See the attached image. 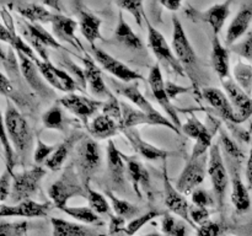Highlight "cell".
<instances>
[{"label":"cell","mask_w":252,"mask_h":236,"mask_svg":"<svg viewBox=\"0 0 252 236\" xmlns=\"http://www.w3.org/2000/svg\"><path fill=\"white\" fill-rule=\"evenodd\" d=\"M48 196L53 206L61 210L68 206L69 199H71L73 197L86 198L88 188L84 186L73 162H69L64 167L62 176L52 183L48 189Z\"/></svg>","instance_id":"1"},{"label":"cell","mask_w":252,"mask_h":236,"mask_svg":"<svg viewBox=\"0 0 252 236\" xmlns=\"http://www.w3.org/2000/svg\"><path fill=\"white\" fill-rule=\"evenodd\" d=\"M4 129L10 142L14 145L17 155L25 159L32 148V132L26 118L17 110L14 102L7 100L4 115Z\"/></svg>","instance_id":"2"},{"label":"cell","mask_w":252,"mask_h":236,"mask_svg":"<svg viewBox=\"0 0 252 236\" xmlns=\"http://www.w3.org/2000/svg\"><path fill=\"white\" fill-rule=\"evenodd\" d=\"M86 188L90 187V179L101 165V150L93 138L84 137L74 148L71 161Z\"/></svg>","instance_id":"3"},{"label":"cell","mask_w":252,"mask_h":236,"mask_svg":"<svg viewBox=\"0 0 252 236\" xmlns=\"http://www.w3.org/2000/svg\"><path fill=\"white\" fill-rule=\"evenodd\" d=\"M47 170L42 166H33L29 170L12 175V188L10 202L12 204L31 199L37 193L41 181L46 176Z\"/></svg>","instance_id":"4"},{"label":"cell","mask_w":252,"mask_h":236,"mask_svg":"<svg viewBox=\"0 0 252 236\" xmlns=\"http://www.w3.org/2000/svg\"><path fill=\"white\" fill-rule=\"evenodd\" d=\"M208 155V175L211 177L217 206H218L219 209H221L224 206L226 189H228L229 174L225 167V164H224L220 145L214 143L211 149H209Z\"/></svg>","instance_id":"5"},{"label":"cell","mask_w":252,"mask_h":236,"mask_svg":"<svg viewBox=\"0 0 252 236\" xmlns=\"http://www.w3.org/2000/svg\"><path fill=\"white\" fill-rule=\"evenodd\" d=\"M148 26V44L153 51L154 56L159 60V64H162L166 69H169L171 73L176 74L179 76H186V71L182 68L181 63L175 56L172 47L169 46L165 37L162 36L159 30L155 29L152 24L147 20Z\"/></svg>","instance_id":"6"},{"label":"cell","mask_w":252,"mask_h":236,"mask_svg":"<svg viewBox=\"0 0 252 236\" xmlns=\"http://www.w3.org/2000/svg\"><path fill=\"white\" fill-rule=\"evenodd\" d=\"M172 24H174V31H172V51L175 56L181 63L182 68L187 73V75L194 80L193 74L197 73V54L194 52L193 47L191 46L185 32L184 26L181 21L176 16L172 17Z\"/></svg>","instance_id":"7"},{"label":"cell","mask_w":252,"mask_h":236,"mask_svg":"<svg viewBox=\"0 0 252 236\" xmlns=\"http://www.w3.org/2000/svg\"><path fill=\"white\" fill-rule=\"evenodd\" d=\"M20 27H21V33L24 36L25 41L32 47L37 56L44 61H49L48 53H47V47L54 49H62L61 43L56 39V37L49 33L47 30L42 27L41 24H31L26 20H20Z\"/></svg>","instance_id":"8"},{"label":"cell","mask_w":252,"mask_h":236,"mask_svg":"<svg viewBox=\"0 0 252 236\" xmlns=\"http://www.w3.org/2000/svg\"><path fill=\"white\" fill-rule=\"evenodd\" d=\"M89 53L93 56V58L95 59L96 63H97L103 70L110 73L113 78L122 81V83L130 84L143 79V76L140 75L139 73H137L135 70L130 69L129 66L126 65L125 63H122V61L118 60V59H116L115 57L108 54L107 52H105L103 49L96 47L95 44H91L90 48H89Z\"/></svg>","instance_id":"9"},{"label":"cell","mask_w":252,"mask_h":236,"mask_svg":"<svg viewBox=\"0 0 252 236\" xmlns=\"http://www.w3.org/2000/svg\"><path fill=\"white\" fill-rule=\"evenodd\" d=\"M208 154L197 157V159L189 157V162L182 170L181 175L177 179V191L181 192L184 196H187V194H192L198 188V186L204 181L207 172H208Z\"/></svg>","instance_id":"10"},{"label":"cell","mask_w":252,"mask_h":236,"mask_svg":"<svg viewBox=\"0 0 252 236\" xmlns=\"http://www.w3.org/2000/svg\"><path fill=\"white\" fill-rule=\"evenodd\" d=\"M148 83H149L150 88H152L153 95L157 98L158 103L161 106L162 110L165 111L170 120L174 123L177 129H181L182 124L180 122L179 115H177V108L172 105L171 100L167 95L166 88H165L164 76H162V71L159 63L154 64V66L150 69L149 75H148Z\"/></svg>","instance_id":"11"},{"label":"cell","mask_w":252,"mask_h":236,"mask_svg":"<svg viewBox=\"0 0 252 236\" xmlns=\"http://www.w3.org/2000/svg\"><path fill=\"white\" fill-rule=\"evenodd\" d=\"M58 103L62 107L68 110L69 112L73 113L75 117H78V119L84 125L88 127L89 119L100 108L102 110L103 105H105V101L94 100V98H89L83 95H76V93H68V95L59 98Z\"/></svg>","instance_id":"12"},{"label":"cell","mask_w":252,"mask_h":236,"mask_svg":"<svg viewBox=\"0 0 252 236\" xmlns=\"http://www.w3.org/2000/svg\"><path fill=\"white\" fill-rule=\"evenodd\" d=\"M122 106V120L120 123V130L129 129V128L135 127L140 124H150V125H164L169 129L174 130L175 133L180 134V129L175 127L174 123L166 118L165 116H152L138 108L132 107L130 105H127L126 102H121Z\"/></svg>","instance_id":"13"},{"label":"cell","mask_w":252,"mask_h":236,"mask_svg":"<svg viewBox=\"0 0 252 236\" xmlns=\"http://www.w3.org/2000/svg\"><path fill=\"white\" fill-rule=\"evenodd\" d=\"M108 84H110L111 88H113V91H115L117 95L127 98V100L130 101L138 110L143 111V112L152 116L161 115L159 111L155 110V108L153 107V105L148 101V98H145V96L140 92L139 86H138L137 83L126 84L115 78H110L108 79Z\"/></svg>","instance_id":"14"},{"label":"cell","mask_w":252,"mask_h":236,"mask_svg":"<svg viewBox=\"0 0 252 236\" xmlns=\"http://www.w3.org/2000/svg\"><path fill=\"white\" fill-rule=\"evenodd\" d=\"M226 96L230 100L236 112V123H241L252 115V97L245 92L234 79H226L221 81Z\"/></svg>","instance_id":"15"},{"label":"cell","mask_w":252,"mask_h":236,"mask_svg":"<svg viewBox=\"0 0 252 236\" xmlns=\"http://www.w3.org/2000/svg\"><path fill=\"white\" fill-rule=\"evenodd\" d=\"M17 57H19L20 60L21 74L25 80H26V83L29 84L30 88L41 98H46L47 100V98L54 97L56 95L49 88V86L43 81V76L39 73V69L37 66L36 61L31 60V59L27 58L26 56L21 53H17Z\"/></svg>","instance_id":"16"},{"label":"cell","mask_w":252,"mask_h":236,"mask_svg":"<svg viewBox=\"0 0 252 236\" xmlns=\"http://www.w3.org/2000/svg\"><path fill=\"white\" fill-rule=\"evenodd\" d=\"M164 191L165 204H166L167 208H169L172 213L176 214L177 216H180L182 220L186 221L189 225L197 229V226L194 225L193 221L191 220V216H189V206H191L189 204L187 199L185 198L184 194L180 191H177L176 187L172 186L169 177H167L166 169H164Z\"/></svg>","instance_id":"17"},{"label":"cell","mask_w":252,"mask_h":236,"mask_svg":"<svg viewBox=\"0 0 252 236\" xmlns=\"http://www.w3.org/2000/svg\"><path fill=\"white\" fill-rule=\"evenodd\" d=\"M52 32L57 41L65 42L78 51L84 52V47L78 37L75 36V31L79 26V22L63 14H53V19L51 21Z\"/></svg>","instance_id":"18"},{"label":"cell","mask_w":252,"mask_h":236,"mask_svg":"<svg viewBox=\"0 0 252 236\" xmlns=\"http://www.w3.org/2000/svg\"><path fill=\"white\" fill-rule=\"evenodd\" d=\"M52 204L49 202L38 203L32 199L21 202L17 204H1L0 208V215L1 216H24V218H46L52 208Z\"/></svg>","instance_id":"19"},{"label":"cell","mask_w":252,"mask_h":236,"mask_svg":"<svg viewBox=\"0 0 252 236\" xmlns=\"http://www.w3.org/2000/svg\"><path fill=\"white\" fill-rule=\"evenodd\" d=\"M126 165L125 154L118 150L113 140H108L107 145V174L111 183L120 189H125L126 187Z\"/></svg>","instance_id":"20"},{"label":"cell","mask_w":252,"mask_h":236,"mask_svg":"<svg viewBox=\"0 0 252 236\" xmlns=\"http://www.w3.org/2000/svg\"><path fill=\"white\" fill-rule=\"evenodd\" d=\"M83 64L86 83H88L89 88H90L91 93L100 98L110 97L112 93L110 92L105 80H103L101 69L98 68V64L96 63V60L93 58V56L89 52L84 53Z\"/></svg>","instance_id":"21"},{"label":"cell","mask_w":252,"mask_h":236,"mask_svg":"<svg viewBox=\"0 0 252 236\" xmlns=\"http://www.w3.org/2000/svg\"><path fill=\"white\" fill-rule=\"evenodd\" d=\"M126 165H127V175L129 181L132 182L133 188L135 189V193L139 198H142L144 191L145 193H152V187H150V175L144 165L139 161L135 156H127L125 155Z\"/></svg>","instance_id":"22"},{"label":"cell","mask_w":252,"mask_h":236,"mask_svg":"<svg viewBox=\"0 0 252 236\" xmlns=\"http://www.w3.org/2000/svg\"><path fill=\"white\" fill-rule=\"evenodd\" d=\"M122 132L125 133L126 138H127L128 142L130 143V145H132L133 149L135 150V152L139 154L142 157H144L145 160H148V161H155V160L160 159L165 160L170 155V152L166 151V150L145 142L134 128L123 129Z\"/></svg>","instance_id":"23"},{"label":"cell","mask_w":252,"mask_h":236,"mask_svg":"<svg viewBox=\"0 0 252 236\" xmlns=\"http://www.w3.org/2000/svg\"><path fill=\"white\" fill-rule=\"evenodd\" d=\"M252 22V2H245L241 5L240 10L231 20L225 36L226 46H234L239 38L248 32Z\"/></svg>","instance_id":"24"},{"label":"cell","mask_w":252,"mask_h":236,"mask_svg":"<svg viewBox=\"0 0 252 236\" xmlns=\"http://www.w3.org/2000/svg\"><path fill=\"white\" fill-rule=\"evenodd\" d=\"M202 95L206 102L213 110H216L219 116H221L224 119L236 123V112L225 92H223L220 88H204Z\"/></svg>","instance_id":"25"},{"label":"cell","mask_w":252,"mask_h":236,"mask_svg":"<svg viewBox=\"0 0 252 236\" xmlns=\"http://www.w3.org/2000/svg\"><path fill=\"white\" fill-rule=\"evenodd\" d=\"M78 6V14L79 17V29H80L81 34L84 36V38L91 44H95L96 39L101 38V21L100 17H97L96 15H94L88 7L84 6L83 4H76Z\"/></svg>","instance_id":"26"},{"label":"cell","mask_w":252,"mask_h":236,"mask_svg":"<svg viewBox=\"0 0 252 236\" xmlns=\"http://www.w3.org/2000/svg\"><path fill=\"white\" fill-rule=\"evenodd\" d=\"M19 15L31 24H47L53 19V14L43 4L27 1H15L9 4Z\"/></svg>","instance_id":"27"},{"label":"cell","mask_w":252,"mask_h":236,"mask_svg":"<svg viewBox=\"0 0 252 236\" xmlns=\"http://www.w3.org/2000/svg\"><path fill=\"white\" fill-rule=\"evenodd\" d=\"M231 172V202L240 213H245L251 206V198L249 188L245 186L235 164H230Z\"/></svg>","instance_id":"28"},{"label":"cell","mask_w":252,"mask_h":236,"mask_svg":"<svg viewBox=\"0 0 252 236\" xmlns=\"http://www.w3.org/2000/svg\"><path fill=\"white\" fill-rule=\"evenodd\" d=\"M53 236H103L96 229L61 218H51Z\"/></svg>","instance_id":"29"},{"label":"cell","mask_w":252,"mask_h":236,"mask_svg":"<svg viewBox=\"0 0 252 236\" xmlns=\"http://www.w3.org/2000/svg\"><path fill=\"white\" fill-rule=\"evenodd\" d=\"M83 138V135L78 132H74L73 134H70L68 138H65L64 142H62L61 144L57 145L56 150H54L53 154L49 156V159L47 160L44 166L48 170H51V171H58L59 169H62L64 162L68 159V155L70 154L71 150H74L75 145L78 144Z\"/></svg>","instance_id":"30"},{"label":"cell","mask_w":252,"mask_h":236,"mask_svg":"<svg viewBox=\"0 0 252 236\" xmlns=\"http://www.w3.org/2000/svg\"><path fill=\"white\" fill-rule=\"evenodd\" d=\"M211 61L214 71L221 81L230 79V66H229V53L228 49L220 43L218 36H214L212 39Z\"/></svg>","instance_id":"31"},{"label":"cell","mask_w":252,"mask_h":236,"mask_svg":"<svg viewBox=\"0 0 252 236\" xmlns=\"http://www.w3.org/2000/svg\"><path fill=\"white\" fill-rule=\"evenodd\" d=\"M230 5L231 1L218 2L201 14V19L212 27L214 36H218L225 25L226 19L230 15Z\"/></svg>","instance_id":"32"},{"label":"cell","mask_w":252,"mask_h":236,"mask_svg":"<svg viewBox=\"0 0 252 236\" xmlns=\"http://www.w3.org/2000/svg\"><path fill=\"white\" fill-rule=\"evenodd\" d=\"M88 130L91 137L95 139H110L117 134L120 130V124L113 118L101 113L89 123Z\"/></svg>","instance_id":"33"},{"label":"cell","mask_w":252,"mask_h":236,"mask_svg":"<svg viewBox=\"0 0 252 236\" xmlns=\"http://www.w3.org/2000/svg\"><path fill=\"white\" fill-rule=\"evenodd\" d=\"M115 38L118 43L123 44L126 48H129L132 51H140L144 48L143 41L140 37L132 30V27L127 24V21L123 17L122 11L118 15V24L115 30Z\"/></svg>","instance_id":"34"},{"label":"cell","mask_w":252,"mask_h":236,"mask_svg":"<svg viewBox=\"0 0 252 236\" xmlns=\"http://www.w3.org/2000/svg\"><path fill=\"white\" fill-rule=\"evenodd\" d=\"M62 211L84 225H103V221L90 206H65Z\"/></svg>","instance_id":"35"},{"label":"cell","mask_w":252,"mask_h":236,"mask_svg":"<svg viewBox=\"0 0 252 236\" xmlns=\"http://www.w3.org/2000/svg\"><path fill=\"white\" fill-rule=\"evenodd\" d=\"M1 66L2 73L10 79V80H17L21 74V68H20V60L17 53H15L14 48H5V46H1ZM22 75V74H21Z\"/></svg>","instance_id":"36"},{"label":"cell","mask_w":252,"mask_h":236,"mask_svg":"<svg viewBox=\"0 0 252 236\" xmlns=\"http://www.w3.org/2000/svg\"><path fill=\"white\" fill-rule=\"evenodd\" d=\"M106 197H108L111 202V208L115 211V215L121 216L123 219H134L139 214V208L128 201L118 198L112 191H106Z\"/></svg>","instance_id":"37"},{"label":"cell","mask_w":252,"mask_h":236,"mask_svg":"<svg viewBox=\"0 0 252 236\" xmlns=\"http://www.w3.org/2000/svg\"><path fill=\"white\" fill-rule=\"evenodd\" d=\"M42 123L48 129L59 130V132H65L66 129V118L64 116L62 106L59 103L52 106L49 110L42 115Z\"/></svg>","instance_id":"38"},{"label":"cell","mask_w":252,"mask_h":236,"mask_svg":"<svg viewBox=\"0 0 252 236\" xmlns=\"http://www.w3.org/2000/svg\"><path fill=\"white\" fill-rule=\"evenodd\" d=\"M234 80L245 91L248 95H252V65L244 61H238L233 69Z\"/></svg>","instance_id":"39"},{"label":"cell","mask_w":252,"mask_h":236,"mask_svg":"<svg viewBox=\"0 0 252 236\" xmlns=\"http://www.w3.org/2000/svg\"><path fill=\"white\" fill-rule=\"evenodd\" d=\"M161 231L164 236H185L187 225L185 221L179 220L171 214H164L161 219Z\"/></svg>","instance_id":"40"},{"label":"cell","mask_w":252,"mask_h":236,"mask_svg":"<svg viewBox=\"0 0 252 236\" xmlns=\"http://www.w3.org/2000/svg\"><path fill=\"white\" fill-rule=\"evenodd\" d=\"M36 64L37 66H38L39 73L42 74L44 80H46L52 88L64 92L63 86H62L61 84V79H59V68H57L56 65H53L51 61H44L42 60V59H39Z\"/></svg>","instance_id":"41"},{"label":"cell","mask_w":252,"mask_h":236,"mask_svg":"<svg viewBox=\"0 0 252 236\" xmlns=\"http://www.w3.org/2000/svg\"><path fill=\"white\" fill-rule=\"evenodd\" d=\"M86 199L89 201L90 208L93 209L94 211H96L98 215H103V214H108V215H110L111 206L103 194L98 193L97 191H95V189H93L91 187H89Z\"/></svg>","instance_id":"42"},{"label":"cell","mask_w":252,"mask_h":236,"mask_svg":"<svg viewBox=\"0 0 252 236\" xmlns=\"http://www.w3.org/2000/svg\"><path fill=\"white\" fill-rule=\"evenodd\" d=\"M1 147H2V155H4V161H5V165H6V170L11 172V174H14L12 170H14L15 165H16L19 155H17L12 143L10 142L9 137H7V133L5 132L4 128H2V134H1Z\"/></svg>","instance_id":"43"},{"label":"cell","mask_w":252,"mask_h":236,"mask_svg":"<svg viewBox=\"0 0 252 236\" xmlns=\"http://www.w3.org/2000/svg\"><path fill=\"white\" fill-rule=\"evenodd\" d=\"M181 129L185 134L189 135L191 139H194V140L199 139L202 135H204L206 133L209 132L208 127L204 125L203 123H202L194 115L189 116V118L187 119V122L182 125Z\"/></svg>","instance_id":"44"},{"label":"cell","mask_w":252,"mask_h":236,"mask_svg":"<svg viewBox=\"0 0 252 236\" xmlns=\"http://www.w3.org/2000/svg\"><path fill=\"white\" fill-rule=\"evenodd\" d=\"M61 64H62V66H64V68L66 69V71H68L69 74L71 73L73 79L76 81V84H78L79 88H80L81 91H85L88 83H86L84 69H81L78 64L74 63V61L71 60L69 57H65V56L62 57Z\"/></svg>","instance_id":"45"},{"label":"cell","mask_w":252,"mask_h":236,"mask_svg":"<svg viewBox=\"0 0 252 236\" xmlns=\"http://www.w3.org/2000/svg\"><path fill=\"white\" fill-rule=\"evenodd\" d=\"M158 216H160L159 211L150 210V211H148V213L143 214V215H139V216H137V218L132 219V220H130L129 223L126 225V229H125L126 235L134 236L135 234H137L138 231H139L140 229L145 225V224L150 223L153 219L158 218Z\"/></svg>","instance_id":"46"},{"label":"cell","mask_w":252,"mask_h":236,"mask_svg":"<svg viewBox=\"0 0 252 236\" xmlns=\"http://www.w3.org/2000/svg\"><path fill=\"white\" fill-rule=\"evenodd\" d=\"M116 5L122 10L129 12L133 16V19L135 20L138 26H143V19H145V15L142 1H128V0H125V1H117Z\"/></svg>","instance_id":"47"},{"label":"cell","mask_w":252,"mask_h":236,"mask_svg":"<svg viewBox=\"0 0 252 236\" xmlns=\"http://www.w3.org/2000/svg\"><path fill=\"white\" fill-rule=\"evenodd\" d=\"M57 145H48L43 142V140H37V145L34 148L33 152V160L37 164V166H41V164H46L47 160L49 159L52 154L56 150Z\"/></svg>","instance_id":"48"},{"label":"cell","mask_w":252,"mask_h":236,"mask_svg":"<svg viewBox=\"0 0 252 236\" xmlns=\"http://www.w3.org/2000/svg\"><path fill=\"white\" fill-rule=\"evenodd\" d=\"M219 145H221V147L224 148L229 159H235L238 160V161L244 159L243 151L239 149V147L235 144V142H234L225 132H220V144Z\"/></svg>","instance_id":"49"},{"label":"cell","mask_w":252,"mask_h":236,"mask_svg":"<svg viewBox=\"0 0 252 236\" xmlns=\"http://www.w3.org/2000/svg\"><path fill=\"white\" fill-rule=\"evenodd\" d=\"M102 113L117 120L118 124H120L121 120H122V106H121V102L117 100L116 96L111 95L107 98V101H105V105L102 107Z\"/></svg>","instance_id":"50"},{"label":"cell","mask_w":252,"mask_h":236,"mask_svg":"<svg viewBox=\"0 0 252 236\" xmlns=\"http://www.w3.org/2000/svg\"><path fill=\"white\" fill-rule=\"evenodd\" d=\"M27 223H6L2 220L0 223V236H24L26 233Z\"/></svg>","instance_id":"51"},{"label":"cell","mask_w":252,"mask_h":236,"mask_svg":"<svg viewBox=\"0 0 252 236\" xmlns=\"http://www.w3.org/2000/svg\"><path fill=\"white\" fill-rule=\"evenodd\" d=\"M191 197L193 206H202V208H208V206H212L216 203V198L212 197L211 193L207 192L206 189L197 188L196 191L191 194Z\"/></svg>","instance_id":"52"},{"label":"cell","mask_w":252,"mask_h":236,"mask_svg":"<svg viewBox=\"0 0 252 236\" xmlns=\"http://www.w3.org/2000/svg\"><path fill=\"white\" fill-rule=\"evenodd\" d=\"M231 49L238 56L252 61V33H249L246 36V38L243 39L240 43H236L234 46H231Z\"/></svg>","instance_id":"53"},{"label":"cell","mask_w":252,"mask_h":236,"mask_svg":"<svg viewBox=\"0 0 252 236\" xmlns=\"http://www.w3.org/2000/svg\"><path fill=\"white\" fill-rule=\"evenodd\" d=\"M12 175L10 171L5 170L0 177V201L4 203L11 194L12 188Z\"/></svg>","instance_id":"54"},{"label":"cell","mask_w":252,"mask_h":236,"mask_svg":"<svg viewBox=\"0 0 252 236\" xmlns=\"http://www.w3.org/2000/svg\"><path fill=\"white\" fill-rule=\"evenodd\" d=\"M209 210L208 208H202V206H189V216H191V220L193 221L194 225H203L204 223L209 220Z\"/></svg>","instance_id":"55"},{"label":"cell","mask_w":252,"mask_h":236,"mask_svg":"<svg viewBox=\"0 0 252 236\" xmlns=\"http://www.w3.org/2000/svg\"><path fill=\"white\" fill-rule=\"evenodd\" d=\"M221 226L216 221L208 220L197 228V236H220Z\"/></svg>","instance_id":"56"},{"label":"cell","mask_w":252,"mask_h":236,"mask_svg":"<svg viewBox=\"0 0 252 236\" xmlns=\"http://www.w3.org/2000/svg\"><path fill=\"white\" fill-rule=\"evenodd\" d=\"M165 88H166V92L171 101L175 100L176 97H179L180 95H184V93L191 92L192 91V88L177 85V84L172 83V81H165Z\"/></svg>","instance_id":"57"},{"label":"cell","mask_w":252,"mask_h":236,"mask_svg":"<svg viewBox=\"0 0 252 236\" xmlns=\"http://www.w3.org/2000/svg\"><path fill=\"white\" fill-rule=\"evenodd\" d=\"M126 225H127L126 219L110 214V225H108V229H110L111 235H116V234L121 233V231H125Z\"/></svg>","instance_id":"58"},{"label":"cell","mask_w":252,"mask_h":236,"mask_svg":"<svg viewBox=\"0 0 252 236\" xmlns=\"http://www.w3.org/2000/svg\"><path fill=\"white\" fill-rule=\"evenodd\" d=\"M160 5H162L165 9L170 10V11H177L181 7L182 2L179 0H162L160 1Z\"/></svg>","instance_id":"59"},{"label":"cell","mask_w":252,"mask_h":236,"mask_svg":"<svg viewBox=\"0 0 252 236\" xmlns=\"http://www.w3.org/2000/svg\"><path fill=\"white\" fill-rule=\"evenodd\" d=\"M246 178H248L249 188L252 192V144L250 149V154L248 157V164H246Z\"/></svg>","instance_id":"60"},{"label":"cell","mask_w":252,"mask_h":236,"mask_svg":"<svg viewBox=\"0 0 252 236\" xmlns=\"http://www.w3.org/2000/svg\"><path fill=\"white\" fill-rule=\"evenodd\" d=\"M42 4L44 5V6H49V7H54L56 10H58V11H61V10H64L63 9V4L59 1H44L42 2Z\"/></svg>","instance_id":"61"},{"label":"cell","mask_w":252,"mask_h":236,"mask_svg":"<svg viewBox=\"0 0 252 236\" xmlns=\"http://www.w3.org/2000/svg\"><path fill=\"white\" fill-rule=\"evenodd\" d=\"M142 236H162V235L159 233H150V234H147V235H142Z\"/></svg>","instance_id":"62"}]
</instances>
